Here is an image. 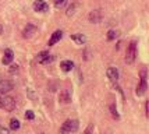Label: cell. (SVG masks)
<instances>
[{
  "instance_id": "1",
  "label": "cell",
  "mask_w": 149,
  "mask_h": 134,
  "mask_svg": "<svg viewBox=\"0 0 149 134\" xmlns=\"http://www.w3.org/2000/svg\"><path fill=\"white\" fill-rule=\"evenodd\" d=\"M0 108L6 112H13L15 109V101L14 98L8 95H0Z\"/></svg>"
},
{
  "instance_id": "2",
  "label": "cell",
  "mask_w": 149,
  "mask_h": 134,
  "mask_svg": "<svg viewBox=\"0 0 149 134\" xmlns=\"http://www.w3.org/2000/svg\"><path fill=\"white\" fill-rule=\"evenodd\" d=\"M78 126H79V123H78V120H65L64 123H63V126H61V128H60V133L61 134H72L75 133L78 130Z\"/></svg>"
},
{
  "instance_id": "3",
  "label": "cell",
  "mask_w": 149,
  "mask_h": 134,
  "mask_svg": "<svg viewBox=\"0 0 149 134\" xmlns=\"http://www.w3.org/2000/svg\"><path fill=\"white\" fill-rule=\"evenodd\" d=\"M136 58V41H131L125 52V63L132 64Z\"/></svg>"
},
{
  "instance_id": "4",
  "label": "cell",
  "mask_w": 149,
  "mask_h": 134,
  "mask_svg": "<svg viewBox=\"0 0 149 134\" xmlns=\"http://www.w3.org/2000/svg\"><path fill=\"white\" fill-rule=\"evenodd\" d=\"M141 83H139V85L136 87V95L141 96L145 94V91H146V70L145 69H142V71H141Z\"/></svg>"
},
{
  "instance_id": "5",
  "label": "cell",
  "mask_w": 149,
  "mask_h": 134,
  "mask_svg": "<svg viewBox=\"0 0 149 134\" xmlns=\"http://www.w3.org/2000/svg\"><path fill=\"white\" fill-rule=\"evenodd\" d=\"M102 18H103L102 10H93L88 15V20H89V22H92V24H99L102 21Z\"/></svg>"
},
{
  "instance_id": "6",
  "label": "cell",
  "mask_w": 149,
  "mask_h": 134,
  "mask_svg": "<svg viewBox=\"0 0 149 134\" xmlns=\"http://www.w3.org/2000/svg\"><path fill=\"white\" fill-rule=\"evenodd\" d=\"M53 56L49 53L47 51L45 52H40L38 56H36V62L38 63H42V64H47V63H50V62H53Z\"/></svg>"
},
{
  "instance_id": "7",
  "label": "cell",
  "mask_w": 149,
  "mask_h": 134,
  "mask_svg": "<svg viewBox=\"0 0 149 134\" xmlns=\"http://www.w3.org/2000/svg\"><path fill=\"white\" fill-rule=\"evenodd\" d=\"M14 88V84L10 80H1L0 81V95H6Z\"/></svg>"
},
{
  "instance_id": "8",
  "label": "cell",
  "mask_w": 149,
  "mask_h": 134,
  "mask_svg": "<svg viewBox=\"0 0 149 134\" xmlns=\"http://www.w3.org/2000/svg\"><path fill=\"white\" fill-rule=\"evenodd\" d=\"M33 10L38 11V13H46L49 10V4L43 1V0H35L33 3Z\"/></svg>"
},
{
  "instance_id": "9",
  "label": "cell",
  "mask_w": 149,
  "mask_h": 134,
  "mask_svg": "<svg viewBox=\"0 0 149 134\" xmlns=\"http://www.w3.org/2000/svg\"><path fill=\"white\" fill-rule=\"evenodd\" d=\"M36 31H38V28H36V25H33V24H26L25 29L22 31V36L24 38H32L33 35L36 34Z\"/></svg>"
},
{
  "instance_id": "10",
  "label": "cell",
  "mask_w": 149,
  "mask_h": 134,
  "mask_svg": "<svg viewBox=\"0 0 149 134\" xmlns=\"http://www.w3.org/2000/svg\"><path fill=\"white\" fill-rule=\"evenodd\" d=\"M106 74H107V78H110V81L113 83H117V80H118V71H117L116 67H107V70H106Z\"/></svg>"
},
{
  "instance_id": "11",
  "label": "cell",
  "mask_w": 149,
  "mask_h": 134,
  "mask_svg": "<svg viewBox=\"0 0 149 134\" xmlns=\"http://www.w3.org/2000/svg\"><path fill=\"white\" fill-rule=\"evenodd\" d=\"M71 89H63L61 92H60V96H58V99H60V102L63 103H68L71 102Z\"/></svg>"
},
{
  "instance_id": "12",
  "label": "cell",
  "mask_w": 149,
  "mask_h": 134,
  "mask_svg": "<svg viewBox=\"0 0 149 134\" xmlns=\"http://www.w3.org/2000/svg\"><path fill=\"white\" fill-rule=\"evenodd\" d=\"M63 38V31H60V29H57V31H54L52 34V36H50V39H49V42H47V45L49 46H53L54 43H57L60 39Z\"/></svg>"
},
{
  "instance_id": "13",
  "label": "cell",
  "mask_w": 149,
  "mask_h": 134,
  "mask_svg": "<svg viewBox=\"0 0 149 134\" xmlns=\"http://www.w3.org/2000/svg\"><path fill=\"white\" fill-rule=\"evenodd\" d=\"M13 59H14V53L11 49H6L4 51V56H3V64H10L11 62H13Z\"/></svg>"
},
{
  "instance_id": "14",
  "label": "cell",
  "mask_w": 149,
  "mask_h": 134,
  "mask_svg": "<svg viewBox=\"0 0 149 134\" xmlns=\"http://www.w3.org/2000/svg\"><path fill=\"white\" fill-rule=\"evenodd\" d=\"M60 69L64 71V73H68V71H71L74 69V63H72L71 60H63L60 63Z\"/></svg>"
},
{
  "instance_id": "15",
  "label": "cell",
  "mask_w": 149,
  "mask_h": 134,
  "mask_svg": "<svg viewBox=\"0 0 149 134\" xmlns=\"http://www.w3.org/2000/svg\"><path fill=\"white\" fill-rule=\"evenodd\" d=\"M71 39L78 45H84L86 42V38H85L84 34H72L71 35Z\"/></svg>"
},
{
  "instance_id": "16",
  "label": "cell",
  "mask_w": 149,
  "mask_h": 134,
  "mask_svg": "<svg viewBox=\"0 0 149 134\" xmlns=\"http://www.w3.org/2000/svg\"><path fill=\"white\" fill-rule=\"evenodd\" d=\"M117 36H118V31H116V29H110V31L107 32V39H109V41H113V39H116Z\"/></svg>"
},
{
  "instance_id": "17",
  "label": "cell",
  "mask_w": 149,
  "mask_h": 134,
  "mask_svg": "<svg viewBox=\"0 0 149 134\" xmlns=\"http://www.w3.org/2000/svg\"><path fill=\"white\" fill-rule=\"evenodd\" d=\"M10 128L14 130V131H15V130H18L19 128V121L17 120V119H11V120H10Z\"/></svg>"
},
{
  "instance_id": "18",
  "label": "cell",
  "mask_w": 149,
  "mask_h": 134,
  "mask_svg": "<svg viewBox=\"0 0 149 134\" xmlns=\"http://www.w3.org/2000/svg\"><path fill=\"white\" fill-rule=\"evenodd\" d=\"M65 3H67V0H54V6L57 7V8H61V7H64Z\"/></svg>"
},
{
  "instance_id": "19",
  "label": "cell",
  "mask_w": 149,
  "mask_h": 134,
  "mask_svg": "<svg viewBox=\"0 0 149 134\" xmlns=\"http://www.w3.org/2000/svg\"><path fill=\"white\" fill-rule=\"evenodd\" d=\"M33 117H35V115H33L32 110H26L25 112V119L26 120H33Z\"/></svg>"
},
{
  "instance_id": "20",
  "label": "cell",
  "mask_w": 149,
  "mask_h": 134,
  "mask_svg": "<svg viewBox=\"0 0 149 134\" xmlns=\"http://www.w3.org/2000/svg\"><path fill=\"white\" fill-rule=\"evenodd\" d=\"M110 112H111V115H113V117L118 119V113H117V109H116V106H114L113 103L110 105Z\"/></svg>"
},
{
  "instance_id": "21",
  "label": "cell",
  "mask_w": 149,
  "mask_h": 134,
  "mask_svg": "<svg viewBox=\"0 0 149 134\" xmlns=\"http://www.w3.org/2000/svg\"><path fill=\"white\" fill-rule=\"evenodd\" d=\"M74 13H75V4H72V6L68 7V10H67V15H68V17H71Z\"/></svg>"
},
{
  "instance_id": "22",
  "label": "cell",
  "mask_w": 149,
  "mask_h": 134,
  "mask_svg": "<svg viewBox=\"0 0 149 134\" xmlns=\"http://www.w3.org/2000/svg\"><path fill=\"white\" fill-rule=\"evenodd\" d=\"M0 134H10V130L4 126H0Z\"/></svg>"
},
{
  "instance_id": "23",
  "label": "cell",
  "mask_w": 149,
  "mask_h": 134,
  "mask_svg": "<svg viewBox=\"0 0 149 134\" xmlns=\"http://www.w3.org/2000/svg\"><path fill=\"white\" fill-rule=\"evenodd\" d=\"M92 128H93V126H92V124H89V126H88V128L85 130V133H84V134H91Z\"/></svg>"
},
{
  "instance_id": "24",
  "label": "cell",
  "mask_w": 149,
  "mask_h": 134,
  "mask_svg": "<svg viewBox=\"0 0 149 134\" xmlns=\"http://www.w3.org/2000/svg\"><path fill=\"white\" fill-rule=\"evenodd\" d=\"M3 34V27H1V24H0V35Z\"/></svg>"
}]
</instances>
